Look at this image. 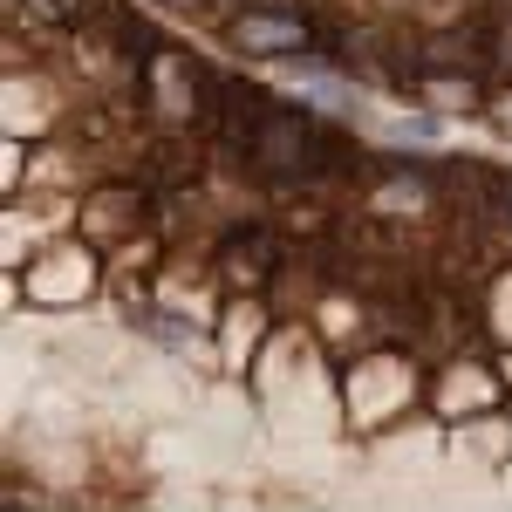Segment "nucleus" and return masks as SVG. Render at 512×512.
Segmentation results:
<instances>
[{
  "mask_svg": "<svg viewBox=\"0 0 512 512\" xmlns=\"http://www.w3.org/2000/svg\"><path fill=\"white\" fill-rule=\"evenodd\" d=\"M226 130H233L239 158L253 164L267 185H308L335 164V137L315 123V110H294V103H274L260 89H233V110H226Z\"/></svg>",
  "mask_w": 512,
  "mask_h": 512,
  "instance_id": "1",
  "label": "nucleus"
},
{
  "mask_svg": "<svg viewBox=\"0 0 512 512\" xmlns=\"http://www.w3.org/2000/svg\"><path fill=\"white\" fill-rule=\"evenodd\" d=\"M308 35H315V21L294 0H260V7H239L233 21H226V41H233L239 55H301Z\"/></svg>",
  "mask_w": 512,
  "mask_h": 512,
  "instance_id": "2",
  "label": "nucleus"
},
{
  "mask_svg": "<svg viewBox=\"0 0 512 512\" xmlns=\"http://www.w3.org/2000/svg\"><path fill=\"white\" fill-rule=\"evenodd\" d=\"M137 89H144V103H151L164 123H185V117L205 110V76L192 69V55H178V48L137 55Z\"/></svg>",
  "mask_w": 512,
  "mask_h": 512,
  "instance_id": "3",
  "label": "nucleus"
},
{
  "mask_svg": "<svg viewBox=\"0 0 512 512\" xmlns=\"http://www.w3.org/2000/svg\"><path fill=\"white\" fill-rule=\"evenodd\" d=\"M35 274H48V280H28V294H35V301H76V294H89V280H69V274H96V253L76 239V246L48 253Z\"/></svg>",
  "mask_w": 512,
  "mask_h": 512,
  "instance_id": "4",
  "label": "nucleus"
},
{
  "mask_svg": "<svg viewBox=\"0 0 512 512\" xmlns=\"http://www.w3.org/2000/svg\"><path fill=\"white\" fill-rule=\"evenodd\" d=\"M485 321H492V335H506V328H512V267L492 280V294H485Z\"/></svg>",
  "mask_w": 512,
  "mask_h": 512,
  "instance_id": "5",
  "label": "nucleus"
},
{
  "mask_svg": "<svg viewBox=\"0 0 512 512\" xmlns=\"http://www.w3.org/2000/svg\"><path fill=\"white\" fill-rule=\"evenodd\" d=\"M35 7L48 21H82V14H89V0H35Z\"/></svg>",
  "mask_w": 512,
  "mask_h": 512,
  "instance_id": "6",
  "label": "nucleus"
},
{
  "mask_svg": "<svg viewBox=\"0 0 512 512\" xmlns=\"http://www.w3.org/2000/svg\"><path fill=\"white\" fill-rule=\"evenodd\" d=\"M492 123H499V130H506V137H512V89H506V96H499V103H492Z\"/></svg>",
  "mask_w": 512,
  "mask_h": 512,
  "instance_id": "7",
  "label": "nucleus"
},
{
  "mask_svg": "<svg viewBox=\"0 0 512 512\" xmlns=\"http://www.w3.org/2000/svg\"><path fill=\"white\" fill-rule=\"evenodd\" d=\"M506 212H512V185H506Z\"/></svg>",
  "mask_w": 512,
  "mask_h": 512,
  "instance_id": "8",
  "label": "nucleus"
}]
</instances>
